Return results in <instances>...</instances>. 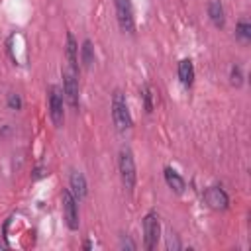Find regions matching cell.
<instances>
[{"label":"cell","mask_w":251,"mask_h":251,"mask_svg":"<svg viewBox=\"0 0 251 251\" xmlns=\"http://www.w3.org/2000/svg\"><path fill=\"white\" fill-rule=\"evenodd\" d=\"M229 78H231V84H233V86H241V82H243V75H241V67H239V65H233V67H231Z\"/></svg>","instance_id":"16"},{"label":"cell","mask_w":251,"mask_h":251,"mask_svg":"<svg viewBox=\"0 0 251 251\" xmlns=\"http://www.w3.org/2000/svg\"><path fill=\"white\" fill-rule=\"evenodd\" d=\"M2 247H4V245H2V243H0V249H2Z\"/></svg>","instance_id":"22"},{"label":"cell","mask_w":251,"mask_h":251,"mask_svg":"<svg viewBox=\"0 0 251 251\" xmlns=\"http://www.w3.org/2000/svg\"><path fill=\"white\" fill-rule=\"evenodd\" d=\"M159 235H161V224H159V218L155 212H149L145 218H143V239H145V247L147 249H153L159 241Z\"/></svg>","instance_id":"5"},{"label":"cell","mask_w":251,"mask_h":251,"mask_svg":"<svg viewBox=\"0 0 251 251\" xmlns=\"http://www.w3.org/2000/svg\"><path fill=\"white\" fill-rule=\"evenodd\" d=\"M63 214L69 229H78V208H76V198L73 196L71 190H63Z\"/></svg>","instance_id":"7"},{"label":"cell","mask_w":251,"mask_h":251,"mask_svg":"<svg viewBox=\"0 0 251 251\" xmlns=\"http://www.w3.org/2000/svg\"><path fill=\"white\" fill-rule=\"evenodd\" d=\"M8 106H10L12 110H20V108H22V98H20L18 94H10V96H8Z\"/></svg>","instance_id":"18"},{"label":"cell","mask_w":251,"mask_h":251,"mask_svg":"<svg viewBox=\"0 0 251 251\" xmlns=\"http://www.w3.org/2000/svg\"><path fill=\"white\" fill-rule=\"evenodd\" d=\"M114 4H116L118 24H120L122 31H126V33H133V29H135V22H133L131 0H114Z\"/></svg>","instance_id":"6"},{"label":"cell","mask_w":251,"mask_h":251,"mask_svg":"<svg viewBox=\"0 0 251 251\" xmlns=\"http://www.w3.org/2000/svg\"><path fill=\"white\" fill-rule=\"evenodd\" d=\"M208 16L216 27H224L226 14H224V6L220 0H208Z\"/></svg>","instance_id":"10"},{"label":"cell","mask_w":251,"mask_h":251,"mask_svg":"<svg viewBox=\"0 0 251 251\" xmlns=\"http://www.w3.org/2000/svg\"><path fill=\"white\" fill-rule=\"evenodd\" d=\"M69 186H71V192H73V196H75L76 200L86 198L88 188H86V178H84V175H82V173L73 171V173H71V176H69Z\"/></svg>","instance_id":"9"},{"label":"cell","mask_w":251,"mask_h":251,"mask_svg":"<svg viewBox=\"0 0 251 251\" xmlns=\"http://www.w3.org/2000/svg\"><path fill=\"white\" fill-rule=\"evenodd\" d=\"M204 200H206L208 206L214 208V210H226L227 204H229L227 194H226L220 186H210V188H206V192H204Z\"/></svg>","instance_id":"8"},{"label":"cell","mask_w":251,"mask_h":251,"mask_svg":"<svg viewBox=\"0 0 251 251\" xmlns=\"http://www.w3.org/2000/svg\"><path fill=\"white\" fill-rule=\"evenodd\" d=\"M165 180H167L169 188H173L176 194H180V192L184 190V180H182V176H180L176 171H173V169H165Z\"/></svg>","instance_id":"13"},{"label":"cell","mask_w":251,"mask_h":251,"mask_svg":"<svg viewBox=\"0 0 251 251\" xmlns=\"http://www.w3.org/2000/svg\"><path fill=\"white\" fill-rule=\"evenodd\" d=\"M45 175H47V171L39 167V169H35V171H33V176H31V178H33V180H37V178H41V176H45Z\"/></svg>","instance_id":"20"},{"label":"cell","mask_w":251,"mask_h":251,"mask_svg":"<svg viewBox=\"0 0 251 251\" xmlns=\"http://www.w3.org/2000/svg\"><path fill=\"white\" fill-rule=\"evenodd\" d=\"M178 78L184 86H190L192 80H194V67H192V61L190 59H182L178 63Z\"/></svg>","instance_id":"12"},{"label":"cell","mask_w":251,"mask_h":251,"mask_svg":"<svg viewBox=\"0 0 251 251\" xmlns=\"http://www.w3.org/2000/svg\"><path fill=\"white\" fill-rule=\"evenodd\" d=\"M182 245H180V241H178V237L173 233V231H169L167 233V249H171V251H178Z\"/></svg>","instance_id":"17"},{"label":"cell","mask_w":251,"mask_h":251,"mask_svg":"<svg viewBox=\"0 0 251 251\" xmlns=\"http://www.w3.org/2000/svg\"><path fill=\"white\" fill-rule=\"evenodd\" d=\"M80 61H82L84 69H90L92 63H94V47H92L90 39H84V41H82V47H80Z\"/></svg>","instance_id":"14"},{"label":"cell","mask_w":251,"mask_h":251,"mask_svg":"<svg viewBox=\"0 0 251 251\" xmlns=\"http://www.w3.org/2000/svg\"><path fill=\"white\" fill-rule=\"evenodd\" d=\"M143 100H145V110L147 112H151L153 110V104H151V90H149V86H143Z\"/></svg>","instance_id":"19"},{"label":"cell","mask_w":251,"mask_h":251,"mask_svg":"<svg viewBox=\"0 0 251 251\" xmlns=\"http://www.w3.org/2000/svg\"><path fill=\"white\" fill-rule=\"evenodd\" d=\"M235 35L237 37H241L243 41H247V39H251V25L247 24V22H239L237 24V27H235Z\"/></svg>","instance_id":"15"},{"label":"cell","mask_w":251,"mask_h":251,"mask_svg":"<svg viewBox=\"0 0 251 251\" xmlns=\"http://www.w3.org/2000/svg\"><path fill=\"white\" fill-rule=\"evenodd\" d=\"M112 120H114V126L124 131L131 126V116H129V110H127V102H126V96L116 90L114 96H112Z\"/></svg>","instance_id":"1"},{"label":"cell","mask_w":251,"mask_h":251,"mask_svg":"<svg viewBox=\"0 0 251 251\" xmlns=\"http://www.w3.org/2000/svg\"><path fill=\"white\" fill-rule=\"evenodd\" d=\"M120 245H122V247H127V249H135V243H133L131 239H127V237H126V239H122V243H120Z\"/></svg>","instance_id":"21"},{"label":"cell","mask_w":251,"mask_h":251,"mask_svg":"<svg viewBox=\"0 0 251 251\" xmlns=\"http://www.w3.org/2000/svg\"><path fill=\"white\" fill-rule=\"evenodd\" d=\"M49 118L55 127H61L65 122V96L59 86H49Z\"/></svg>","instance_id":"2"},{"label":"cell","mask_w":251,"mask_h":251,"mask_svg":"<svg viewBox=\"0 0 251 251\" xmlns=\"http://www.w3.org/2000/svg\"><path fill=\"white\" fill-rule=\"evenodd\" d=\"M65 55H67V61H69V67L71 69H78V45L73 37V33H67V45H65Z\"/></svg>","instance_id":"11"},{"label":"cell","mask_w":251,"mask_h":251,"mask_svg":"<svg viewBox=\"0 0 251 251\" xmlns=\"http://www.w3.org/2000/svg\"><path fill=\"white\" fill-rule=\"evenodd\" d=\"M63 96L73 110L78 108V78L76 71L71 67L63 69Z\"/></svg>","instance_id":"3"},{"label":"cell","mask_w":251,"mask_h":251,"mask_svg":"<svg viewBox=\"0 0 251 251\" xmlns=\"http://www.w3.org/2000/svg\"><path fill=\"white\" fill-rule=\"evenodd\" d=\"M120 176H122V182L126 186V190H133L135 186V161H133V155L129 149H122L120 153Z\"/></svg>","instance_id":"4"}]
</instances>
